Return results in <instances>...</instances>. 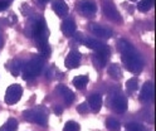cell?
Segmentation results:
<instances>
[{"mask_svg":"<svg viewBox=\"0 0 156 131\" xmlns=\"http://www.w3.org/2000/svg\"><path fill=\"white\" fill-rule=\"evenodd\" d=\"M117 45H119L120 53L122 54L121 59H122L125 68L132 73L141 72L144 68V62H142L140 54L135 50V48L125 39H120L119 42H117Z\"/></svg>","mask_w":156,"mask_h":131,"instance_id":"cell-1","label":"cell"},{"mask_svg":"<svg viewBox=\"0 0 156 131\" xmlns=\"http://www.w3.org/2000/svg\"><path fill=\"white\" fill-rule=\"evenodd\" d=\"M43 68V59L41 56H33L32 59L29 60L28 63L24 64L23 68V78L25 81H29L30 78H34L37 75L41 73V71Z\"/></svg>","mask_w":156,"mask_h":131,"instance_id":"cell-2","label":"cell"},{"mask_svg":"<svg viewBox=\"0 0 156 131\" xmlns=\"http://www.w3.org/2000/svg\"><path fill=\"white\" fill-rule=\"evenodd\" d=\"M23 117L29 121V122H34V124H38V125H47L48 122V116H47V111L45 108H29V110H25L23 112Z\"/></svg>","mask_w":156,"mask_h":131,"instance_id":"cell-3","label":"cell"},{"mask_svg":"<svg viewBox=\"0 0 156 131\" xmlns=\"http://www.w3.org/2000/svg\"><path fill=\"white\" fill-rule=\"evenodd\" d=\"M110 106L116 114H123L127 110V98L120 92L112 93L110 100Z\"/></svg>","mask_w":156,"mask_h":131,"instance_id":"cell-4","label":"cell"},{"mask_svg":"<svg viewBox=\"0 0 156 131\" xmlns=\"http://www.w3.org/2000/svg\"><path fill=\"white\" fill-rule=\"evenodd\" d=\"M23 95V88L18 83H14L12 86H9L6 92H5V102L8 105H14L16 104L19 100H20Z\"/></svg>","mask_w":156,"mask_h":131,"instance_id":"cell-5","label":"cell"},{"mask_svg":"<svg viewBox=\"0 0 156 131\" xmlns=\"http://www.w3.org/2000/svg\"><path fill=\"white\" fill-rule=\"evenodd\" d=\"M103 13L110 20H112V22H116V23L122 22V16H121L120 12L116 9V6L112 3L106 2V4L103 5Z\"/></svg>","mask_w":156,"mask_h":131,"instance_id":"cell-6","label":"cell"},{"mask_svg":"<svg viewBox=\"0 0 156 131\" xmlns=\"http://www.w3.org/2000/svg\"><path fill=\"white\" fill-rule=\"evenodd\" d=\"M78 8H80V12L84 16H92L97 10V5L93 0H81Z\"/></svg>","mask_w":156,"mask_h":131,"instance_id":"cell-7","label":"cell"},{"mask_svg":"<svg viewBox=\"0 0 156 131\" xmlns=\"http://www.w3.org/2000/svg\"><path fill=\"white\" fill-rule=\"evenodd\" d=\"M81 58H82V56H81V53L78 52V50H71V52L68 53L67 58H66L64 64H66V67L68 69L77 68L81 63Z\"/></svg>","mask_w":156,"mask_h":131,"instance_id":"cell-8","label":"cell"},{"mask_svg":"<svg viewBox=\"0 0 156 131\" xmlns=\"http://www.w3.org/2000/svg\"><path fill=\"white\" fill-rule=\"evenodd\" d=\"M90 30L97 37L100 38H103V39H107V38H111L112 37V30L106 28V27H102L100 24H96V23H91L90 24Z\"/></svg>","mask_w":156,"mask_h":131,"instance_id":"cell-9","label":"cell"},{"mask_svg":"<svg viewBox=\"0 0 156 131\" xmlns=\"http://www.w3.org/2000/svg\"><path fill=\"white\" fill-rule=\"evenodd\" d=\"M154 97V83L152 82H145L140 91V101L141 102H149Z\"/></svg>","mask_w":156,"mask_h":131,"instance_id":"cell-10","label":"cell"},{"mask_svg":"<svg viewBox=\"0 0 156 131\" xmlns=\"http://www.w3.org/2000/svg\"><path fill=\"white\" fill-rule=\"evenodd\" d=\"M55 91H57V93L62 97V100L67 105H71L74 101V93L68 87H66L64 85H58Z\"/></svg>","mask_w":156,"mask_h":131,"instance_id":"cell-11","label":"cell"},{"mask_svg":"<svg viewBox=\"0 0 156 131\" xmlns=\"http://www.w3.org/2000/svg\"><path fill=\"white\" fill-rule=\"evenodd\" d=\"M87 104L90 106V110H92L93 112H98L102 107V96L98 93H92L88 96Z\"/></svg>","mask_w":156,"mask_h":131,"instance_id":"cell-12","label":"cell"},{"mask_svg":"<svg viewBox=\"0 0 156 131\" xmlns=\"http://www.w3.org/2000/svg\"><path fill=\"white\" fill-rule=\"evenodd\" d=\"M76 22L73 19L68 18L66 20H63V23L61 25V29H62V33L66 35V37H71L76 33Z\"/></svg>","mask_w":156,"mask_h":131,"instance_id":"cell-13","label":"cell"},{"mask_svg":"<svg viewBox=\"0 0 156 131\" xmlns=\"http://www.w3.org/2000/svg\"><path fill=\"white\" fill-rule=\"evenodd\" d=\"M52 8L59 16H64L68 14V5L66 4L64 0H54Z\"/></svg>","mask_w":156,"mask_h":131,"instance_id":"cell-14","label":"cell"},{"mask_svg":"<svg viewBox=\"0 0 156 131\" xmlns=\"http://www.w3.org/2000/svg\"><path fill=\"white\" fill-rule=\"evenodd\" d=\"M24 64H25V62H24V60H22V59H14V60H12V64H10V72H12V75L15 76V77L20 75L23 68H24Z\"/></svg>","mask_w":156,"mask_h":131,"instance_id":"cell-15","label":"cell"},{"mask_svg":"<svg viewBox=\"0 0 156 131\" xmlns=\"http://www.w3.org/2000/svg\"><path fill=\"white\" fill-rule=\"evenodd\" d=\"M107 73H108V76L112 79H120L122 76V69L117 63H112V64H110L108 69H107Z\"/></svg>","mask_w":156,"mask_h":131,"instance_id":"cell-16","label":"cell"},{"mask_svg":"<svg viewBox=\"0 0 156 131\" xmlns=\"http://www.w3.org/2000/svg\"><path fill=\"white\" fill-rule=\"evenodd\" d=\"M87 83H88V76H86V75H81V76H77L73 78V86L78 89L86 88Z\"/></svg>","mask_w":156,"mask_h":131,"instance_id":"cell-17","label":"cell"},{"mask_svg":"<svg viewBox=\"0 0 156 131\" xmlns=\"http://www.w3.org/2000/svg\"><path fill=\"white\" fill-rule=\"evenodd\" d=\"M83 44L84 45H87L88 48H92V49H94V50H97L98 49L103 43L102 42H100V40H97V39H94V38H88V37H84L83 38Z\"/></svg>","mask_w":156,"mask_h":131,"instance_id":"cell-18","label":"cell"},{"mask_svg":"<svg viewBox=\"0 0 156 131\" xmlns=\"http://www.w3.org/2000/svg\"><path fill=\"white\" fill-rule=\"evenodd\" d=\"M106 127L108 131H120L121 124H120V121H117L116 118L110 117V118L106 120Z\"/></svg>","mask_w":156,"mask_h":131,"instance_id":"cell-19","label":"cell"},{"mask_svg":"<svg viewBox=\"0 0 156 131\" xmlns=\"http://www.w3.org/2000/svg\"><path fill=\"white\" fill-rule=\"evenodd\" d=\"M38 50H39V54H41V57H44V58H48L52 54V48L49 47V44H48V43L38 44Z\"/></svg>","mask_w":156,"mask_h":131,"instance_id":"cell-20","label":"cell"},{"mask_svg":"<svg viewBox=\"0 0 156 131\" xmlns=\"http://www.w3.org/2000/svg\"><path fill=\"white\" fill-rule=\"evenodd\" d=\"M154 6V0H141V2L137 4V9L141 13H146Z\"/></svg>","mask_w":156,"mask_h":131,"instance_id":"cell-21","label":"cell"},{"mask_svg":"<svg viewBox=\"0 0 156 131\" xmlns=\"http://www.w3.org/2000/svg\"><path fill=\"white\" fill-rule=\"evenodd\" d=\"M126 88H127V92L129 93H133L136 89L139 88V79L133 77V78H130L127 82H126Z\"/></svg>","mask_w":156,"mask_h":131,"instance_id":"cell-22","label":"cell"},{"mask_svg":"<svg viewBox=\"0 0 156 131\" xmlns=\"http://www.w3.org/2000/svg\"><path fill=\"white\" fill-rule=\"evenodd\" d=\"M3 127L8 129V130H10V131H15V130L18 129V121H16L15 118L10 117V118H8V120H6V122L3 125Z\"/></svg>","mask_w":156,"mask_h":131,"instance_id":"cell-23","label":"cell"},{"mask_svg":"<svg viewBox=\"0 0 156 131\" xmlns=\"http://www.w3.org/2000/svg\"><path fill=\"white\" fill-rule=\"evenodd\" d=\"M125 127L127 131H144L142 124H139V122H129V124H126Z\"/></svg>","mask_w":156,"mask_h":131,"instance_id":"cell-24","label":"cell"},{"mask_svg":"<svg viewBox=\"0 0 156 131\" xmlns=\"http://www.w3.org/2000/svg\"><path fill=\"white\" fill-rule=\"evenodd\" d=\"M63 131H80V125L76 121H68L63 127Z\"/></svg>","mask_w":156,"mask_h":131,"instance_id":"cell-25","label":"cell"},{"mask_svg":"<svg viewBox=\"0 0 156 131\" xmlns=\"http://www.w3.org/2000/svg\"><path fill=\"white\" fill-rule=\"evenodd\" d=\"M92 60H93V63H94V66H96L97 68H102V67H105V64H106V62H107V60L102 59L100 56H97V54H94V56L92 57Z\"/></svg>","mask_w":156,"mask_h":131,"instance_id":"cell-26","label":"cell"},{"mask_svg":"<svg viewBox=\"0 0 156 131\" xmlns=\"http://www.w3.org/2000/svg\"><path fill=\"white\" fill-rule=\"evenodd\" d=\"M77 112L78 114H87V112H90V106L87 102H82L77 106Z\"/></svg>","mask_w":156,"mask_h":131,"instance_id":"cell-27","label":"cell"},{"mask_svg":"<svg viewBox=\"0 0 156 131\" xmlns=\"http://www.w3.org/2000/svg\"><path fill=\"white\" fill-rule=\"evenodd\" d=\"M53 111H54V114H55V115H62V112H63V107H62L61 105H55V106L53 107Z\"/></svg>","mask_w":156,"mask_h":131,"instance_id":"cell-28","label":"cell"},{"mask_svg":"<svg viewBox=\"0 0 156 131\" xmlns=\"http://www.w3.org/2000/svg\"><path fill=\"white\" fill-rule=\"evenodd\" d=\"M9 6V3L8 2H4V0H0V12H4L6 10Z\"/></svg>","mask_w":156,"mask_h":131,"instance_id":"cell-29","label":"cell"},{"mask_svg":"<svg viewBox=\"0 0 156 131\" xmlns=\"http://www.w3.org/2000/svg\"><path fill=\"white\" fill-rule=\"evenodd\" d=\"M9 19L13 20V22H16V16H15L14 14H10V16H9Z\"/></svg>","mask_w":156,"mask_h":131,"instance_id":"cell-30","label":"cell"},{"mask_svg":"<svg viewBox=\"0 0 156 131\" xmlns=\"http://www.w3.org/2000/svg\"><path fill=\"white\" fill-rule=\"evenodd\" d=\"M41 3H48V2H51V0H39Z\"/></svg>","mask_w":156,"mask_h":131,"instance_id":"cell-31","label":"cell"},{"mask_svg":"<svg viewBox=\"0 0 156 131\" xmlns=\"http://www.w3.org/2000/svg\"><path fill=\"white\" fill-rule=\"evenodd\" d=\"M0 131H10V130H8V129H5V127H2V129H0Z\"/></svg>","mask_w":156,"mask_h":131,"instance_id":"cell-32","label":"cell"},{"mask_svg":"<svg viewBox=\"0 0 156 131\" xmlns=\"http://www.w3.org/2000/svg\"><path fill=\"white\" fill-rule=\"evenodd\" d=\"M4 2H8V3H10V2H12V0H4Z\"/></svg>","mask_w":156,"mask_h":131,"instance_id":"cell-33","label":"cell"},{"mask_svg":"<svg viewBox=\"0 0 156 131\" xmlns=\"http://www.w3.org/2000/svg\"><path fill=\"white\" fill-rule=\"evenodd\" d=\"M131 2H135V0H131Z\"/></svg>","mask_w":156,"mask_h":131,"instance_id":"cell-34","label":"cell"}]
</instances>
